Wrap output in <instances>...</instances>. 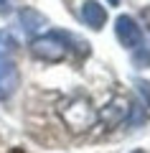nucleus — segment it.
Masks as SVG:
<instances>
[{
  "instance_id": "7ed1b4c3",
  "label": "nucleus",
  "mask_w": 150,
  "mask_h": 153,
  "mask_svg": "<svg viewBox=\"0 0 150 153\" xmlns=\"http://www.w3.org/2000/svg\"><path fill=\"white\" fill-rule=\"evenodd\" d=\"M21 84V74H18V66L8 59H0V102L8 97H13Z\"/></svg>"
},
{
  "instance_id": "1a4fd4ad",
  "label": "nucleus",
  "mask_w": 150,
  "mask_h": 153,
  "mask_svg": "<svg viewBox=\"0 0 150 153\" xmlns=\"http://www.w3.org/2000/svg\"><path fill=\"white\" fill-rule=\"evenodd\" d=\"M107 3H109V5H117V3H120V0H107Z\"/></svg>"
},
{
  "instance_id": "39448f33",
  "label": "nucleus",
  "mask_w": 150,
  "mask_h": 153,
  "mask_svg": "<svg viewBox=\"0 0 150 153\" xmlns=\"http://www.w3.org/2000/svg\"><path fill=\"white\" fill-rule=\"evenodd\" d=\"M21 23H23V31L26 33H36V31H41L48 21H46V16H41V13L26 8V10H21Z\"/></svg>"
},
{
  "instance_id": "9d476101",
  "label": "nucleus",
  "mask_w": 150,
  "mask_h": 153,
  "mask_svg": "<svg viewBox=\"0 0 150 153\" xmlns=\"http://www.w3.org/2000/svg\"><path fill=\"white\" fill-rule=\"evenodd\" d=\"M135 153H143V151H135Z\"/></svg>"
},
{
  "instance_id": "f03ea898",
  "label": "nucleus",
  "mask_w": 150,
  "mask_h": 153,
  "mask_svg": "<svg viewBox=\"0 0 150 153\" xmlns=\"http://www.w3.org/2000/svg\"><path fill=\"white\" fill-rule=\"evenodd\" d=\"M115 33H117V41L125 49H135V46L143 44V28L135 23V18L130 16H120L115 21Z\"/></svg>"
},
{
  "instance_id": "f257e3e1",
  "label": "nucleus",
  "mask_w": 150,
  "mask_h": 153,
  "mask_svg": "<svg viewBox=\"0 0 150 153\" xmlns=\"http://www.w3.org/2000/svg\"><path fill=\"white\" fill-rule=\"evenodd\" d=\"M66 51V36L64 33H46V36H36L31 44V54L41 61H48V64H56V61H64Z\"/></svg>"
},
{
  "instance_id": "6e6552de",
  "label": "nucleus",
  "mask_w": 150,
  "mask_h": 153,
  "mask_svg": "<svg viewBox=\"0 0 150 153\" xmlns=\"http://www.w3.org/2000/svg\"><path fill=\"white\" fill-rule=\"evenodd\" d=\"M137 87H140V92L148 94V100H150V82H137Z\"/></svg>"
},
{
  "instance_id": "20e7f679",
  "label": "nucleus",
  "mask_w": 150,
  "mask_h": 153,
  "mask_svg": "<svg viewBox=\"0 0 150 153\" xmlns=\"http://www.w3.org/2000/svg\"><path fill=\"white\" fill-rule=\"evenodd\" d=\"M81 21H84V26H89L92 31H99V28L107 23V10H104V5H99L97 0H84V3H81Z\"/></svg>"
},
{
  "instance_id": "423d86ee",
  "label": "nucleus",
  "mask_w": 150,
  "mask_h": 153,
  "mask_svg": "<svg viewBox=\"0 0 150 153\" xmlns=\"http://www.w3.org/2000/svg\"><path fill=\"white\" fill-rule=\"evenodd\" d=\"M16 49H18V41L8 31H0V59H8L10 54H16Z\"/></svg>"
},
{
  "instance_id": "0eeeda50",
  "label": "nucleus",
  "mask_w": 150,
  "mask_h": 153,
  "mask_svg": "<svg viewBox=\"0 0 150 153\" xmlns=\"http://www.w3.org/2000/svg\"><path fill=\"white\" fill-rule=\"evenodd\" d=\"M132 64L140 66V69H143V66H150V46H143L140 51H135L132 54Z\"/></svg>"
}]
</instances>
